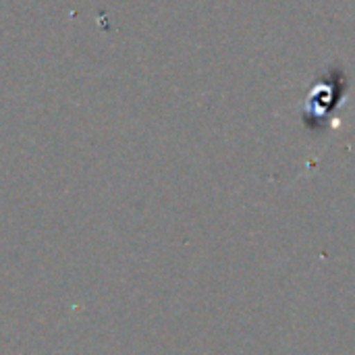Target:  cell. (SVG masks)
<instances>
[]
</instances>
